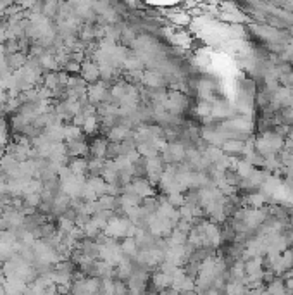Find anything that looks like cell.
I'll return each instance as SVG.
<instances>
[{"label": "cell", "mask_w": 293, "mask_h": 295, "mask_svg": "<svg viewBox=\"0 0 293 295\" xmlns=\"http://www.w3.org/2000/svg\"><path fill=\"white\" fill-rule=\"evenodd\" d=\"M141 81H143L145 86H149V88L152 90H161L162 86L166 85V76L164 74H161L159 71H143V78H141Z\"/></svg>", "instance_id": "5"}, {"label": "cell", "mask_w": 293, "mask_h": 295, "mask_svg": "<svg viewBox=\"0 0 293 295\" xmlns=\"http://www.w3.org/2000/svg\"><path fill=\"white\" fill-rule=\"evenodd\" d=\"M81 78L85 83H97L98 79H100V71H98V64L95 61H90V59H86L85 62L81 64Z\"/></svg>", "instance_id": "4"}, {"label": "cell", "mask_w": 293, "mask_h": 295, "mask_svg": "<svg viewBox=\"0 0 293 295\" xmlns=\"http://www.w3.org/2000/svg\"><path fill=\"white\" fill-rule=\"evenodd\" d=\"M267 293L269 295H288L286 285H284L283 280H272L267 285Z\"/></svg>", "instance_id": "15"}, {"label": "cell", "mask_w": 293, "mask_h": 295, "mask_svg": "<svg viewBox=\"0 0 293 295\" xmlns=\"http://www.w3.org/2000/svg\"><path fill=\"white\" fill-rule=\"evenodd\" d=\"M121 40L126 43V45H133V42H134V40H136V37H134L133 28L122 26V30H121Z\"/></svg>", "instance_id": "21"}, {"label": "cell", "mask_w": 293, "mask_h": 295, "mask_svg": "<svg viewBox=\"0 0 293 295\" xmlns=\"http://www.w3.org/2000/svg\"><path fill=\"white\" fill-rule=\"evenodd\" d=\"M219 149L226 154H241L245 150V143L243 140H235V138H231V140L224 142Z\"/></svg>", "instance_id": "14"}, {"label": "cell", "mask_w": 293, "mask_h": 295, "mask_svg": "<svg viewBox=\"0 0 293 295\" xmlns=\"http://www.w3.org/2000/svg\"><path fill=\"white\" fill-rule=\"evenodd\" d=\"M86 97H88V104L98 107V106H102V104H107L110 101V90L107 88V83L97 81L86 88Z\"/></svg>", "instance_id": "1"}, {"label": "cell", "mask_w": 293, "mask_h": 295, "mask_svg": "<svg viewBox=\"0 0 293 295\" xmlns=\"http://www.w3.org/2000/svg\"><path fill=\"white\" fill-rule=\"evenodd\" d=\"M107 147H109V143H107L105 138H95L92 142V145H90V154H92V159H105L107 155Z\"/></svg>", "instance_id": "7"}, {"label": "cell", "mask_w": 293, "mask_h": 295, "mask_svg": "<svg viewBox=\"0 0 293 295\" xmlns=\"http://www.w3.org/2000/svg\"><path fill=\"white\" fill-rule=\"evenodd\" d=\"M4 214V204H2V201H0V216Z\"/></svg>", "instance_id": "23"}, {"label": "cell", "mask_w": 293, "mask_h": 295, "mask_svg": "<svg viewBox=\"0 0 293 295\" xmlns=\"http://www.w3.org/2000/svg\"><path fill=\"white\" fill-rule=\"evenodd\" d=\"M131 130L128 126H122V125H116L114 128H110L107 131V138H109L110 143H122L126 140L131 138Z\"/></svg>", "instance_id": "6"}, {"label": "cell", "mask_w": 293, "mask_h": 295, "mask_svg": "<svg viewBox=\"0 0 293 295\" xmlns=\"http://www.w3.org/2000/svg\"><path fill=\"white\" fill-rule=\"evenodd\" d=\"M168 16L174 25H178V26H188L190 21H192L190 13H173V14H168Z\"/></svg>", "instance_id": "18"}, {"label": "cell", "mask_w": 293, "mask_h": 295, "mask_svg": "<svg viewBox=\"0 0 293 295\" xmlns=\"http://www.w3.org/2000/svg\"><path fill=\"white\" fill-rule=\"evenodd\" d=\"M197 114H199L200 118H211L212 116V104L200 101V104L197 106Z\"/></svg>", "instance_id": "20"}, {"label": "cell", "mask_w": 293, "mask_h": 295, "mask_svg": "<svg viewBox=\"0 0 293 295\" xmlns=\"http://www.w3.org/2000/svg\"><path fill=\"white\" fill-rule=\"evenodd\" d=\"M121 252L124 254V257H128L129 261H133V259L138 256V252H140L136 240H134V238H126V240L121 244Z\"/></svg>", "instance_id": "10"}, {"label": "cell", "mask_w": 293, "mask_h": 295, "mask_svg": "<svg viewBox=\"0 0 293 295\" xmlns=\"http://www.w3.org/2000/svg\"><path fill=\"white\" fill-rule=\"evenodd\" d=\"M64 71H66V73H71V74L80 73V71H81V64H78V62H74V61H69V62L66 64Z\"/></svg>", "instance_id": "22"}, {"label": "cell", "mask_w": 293, "mask_h": 295, "mask_svg": "<svg viewBox=\"0 0 293 295\" xmlns=\"http://www.w3.org/2000/svg\"><path fill=\"white\" fill-rule=\"evenodd\" d=\"M67 167H69V171L73 174H85L88 171V161L85 157H73L69 159Z\"/></svg>", "instance_id": "11"}, {"label": "cell", "mask_w": 293, "mask_h": 295, "mask_svg": "<svg viewBox=\"0 0 293 295\" xmlns=\"http://www.w3.org/2000/svg\"><path fill=\"white\" fill-rule=\"evenodd\" d=\"M26 62H28L26 54H21V52H18V54L6 55V64L11 69V73H14V71H19L23 66L26 64Z\"/></svg>", "instance_id": "8"}, {"label": "cell", "mask_w": 293, "mask_h": 295, "mask_svg": "<svg viewBox=\"0 0 293 295\" xmlns=\"http://www.w3.org/2000/svg\"><path fill=\"white\" fill-rule=\"evenodd\" d=\"M266 202V195L264 193H248L247 197V204L250 207H255V209H260Z\"/></svg>", "instance_id": "19"}, {"label": "cell", "mask_w": 293, "mask_h": 295, "mask_svg": "<svg viewBox=\"0 0 293 295\" xmlns=\"http://www.w3.org/2000/svg\"><path fill=\"white\" fill-rule=\"evenodd\" d=\"M98 125H100V121H98L97 116H92V118H86L85 125H83V135H93L97 133L98 130Z\"/></svg>", "instance_id": "17"}, {"label": "cell", "mask_w": 293, "mask_h": 295, "mask_svg": "<svg viewBox=\"0 0 293 295\" xmlns=\"http://www.w3.org/2000/svg\"><path fill=\"white\" fill-rule=\"evenodd\" d=\"M86 186H90L98 197L107 193V183L104 181L102 176H90L88 180H86Z\"/></svg>", "instance_id": "12"}, {"label": "cell", "mask_w": 293, "mask_h": 295, "mask_svg": "<svg viewBox=\"0 0 293 295\" xmlns=\"http://www.w3.org/2000/svg\"><path fill=\"white\" fill-rule=\"evenodd\" d=\"M66 145H67V155H73V157H83V155L90 152V145L85 140L66 143Z\"/></svg>", "instance_id": "9"}, {"label": "cell", "mask_w": 293, "mask_h": 295, "mask_svg": "<svg viewBox=\"0 0 293 295\" xmlns=\"http://www.w3.org/2000/svg\"><path fill=\"white\" fill-rule=\"evenodd\" d=\"M162 173H164V161H162V157L157 155V157L146 161V178L150 181L152 183L161 181Z\"/></svg>", "instance_id": "3"}, {"label": "cell", "mask_w": 293, "mask_h": 295, "mask_svg": "<svg viewBox=\"0 0 293 295\" xmlns=\"http://www.w3.org/2000/svg\"><path fill=\"white\" fill-rule=\"evenodd\" d=\"M78 140H83V130L74 126L73 123H71V125H66L64 126V142L73 143Z\"/></svg>", "instance_id": "13"}, {"label": "cell", "mask_w": 293, "mask_h": 295, "mask_svg": "<svg viewBox=\"0 0 293 295\" xmlns=\"http://www.w3.org/2000/svg\"><path fill=\"white\" fill-rule=\"evenodd\" d=\"M164 107L168 109L169 114L176 116V114H180L181 111H185L188 107V99L185 97V93H181V91H169Z\"/></svg>", "instance_id": "2"}, {"label": "cell", "mask_w": 293, "mask_h": 295, "mask_svg": "<svg viewBox=\"0 0 293 295\" xmlns=\"http://www.w3.org/2000/svg\"><path fill=\"white\" fill-rule=\"evenodd\" d=\"M59 6H61V4H57V2H43L42 4L43 18H49V19L55 18V16L59 14Z\"/></svg>", "instance_id": "16"}]
</instances>
